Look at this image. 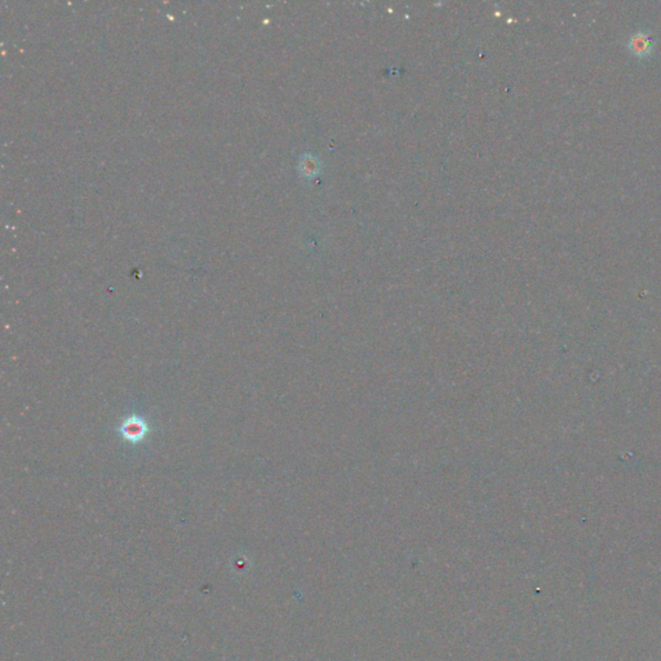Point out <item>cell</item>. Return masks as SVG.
<instances>
[{
    "label": "cell",
    "instance_id": "obj_2",
    "mask_svg": "<svg viewBox=\"0 0 661 661\" xmlns=\"http://www.w3.org/2000/svg\"><path fill=\"white\" fill-rule=\"evenodd\" d=\"M146 429L148 428H146L145 423L141 420H138V419H130L122 426L123 436H125L128 441H132V442H136L138 439H141L145 436Z\"/></svg>",
    "mask_w": 661,
    "mask_h": 661
},
{
    "label": "cell",
    "instance_id": "obj_1",
    "mask_svg": "<svg viewBox=\"0 0 661 661\" xmlns=\"http://www.w3.org/2000/svg\"><path fill=\"white\" fill-rule=\"evenodd\" d=\"M627 49L638 58H647L654 53L655 41L647 31H635L627 41Z\"/></svg>",
    "mask_w": 661,
    "mask_h": 661
}]
</instances>
